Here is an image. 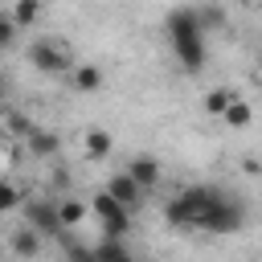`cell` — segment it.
Masks as SVG:
<instances>
[{"mask_svg": "<svg viewBox=\"0 0 262 262\" xmlns=\"http://www.w3.org/2000/svg\"><path fill=\"white\" fill-rule=\"evenodd\" d=\"M164 33H168V45H172L176 61H180L188 74L205 70V57H209V53H205V33H201L192 8H172V12L164 16Z\"/></svg>", "mask_w": 262, "mask_h": 262, "instance_id": "cell-1", "label": "cell"}, {"mask_svg": "<svg viewBox=\"0 0 262 262\" xmlns=\"http://www.w3.org/2000/svg\"><path fill=\"white\" fill-rule=\"evenodd\" d=\"M217 205H221V192H217V188L196 184V188L176 192V196L164 205V221H168V225H176V229H205Z\"/></svg>", "mask_w": 262, "mask_h": 262, "instance_id": "cell-2", "label": "cell"}, {"mask_svg": "<svg viewBox=\"0 0 262 262\" xmlns=\"http://www.w3.org/2000/svg\"><path fill=\"white\" fill-rule=\"evenodd\" d=\"M90 213L98 217V225H102V237H127V229H131V209H123L106 188L102 192H94V201H90Z\"/></svg>", "mask_w": 262, "mask_h": 262, "instance_id": "cell-3", "label": "cell"}, {"mask_svg": "<svg viewBox=\"0 0 262 262\" xmlns=\"http://www.w3.org/2000/svg\"><path fill=\"white\" fill-rule=\"evenodd\" d=\"M29 61H33L41 74H66V70H74V66H70V49L57 45V41H45V37L29 45Z\"/></svg>", "mask_w": 262, "mask_h": 262, "instance_id": "cell-4", "label": "cell"}, {"mask_svg": "<svg viewBox=\"0 0 262 262\" xmlns=\"http://www.w3.org/2000/svg\"><path fill=\"white\" fill-rule=\"evenodd\" d=\"M25 221H29V229H37L41 237H61V221H57V201H45V196L29 201V205H25Z\"/></svg>", "mask_w": 262, "mask_h": 262, "instance_id": "cell-5", "label": "cell"}, {"mask_svg": "<svg viewBox=\"0 0 262 262\" xmlns=\"http://www.w3.org/2000/svg\"><path fill=\"white\" fill-rule=\"evenodd\" d=\"M127 176H131L139 188H151V184L160 180V160H156V156H147V151H139V156H131V160H127Z\"/></svg>", "mask_w": 262, "mask_h": 262, "instance_id": "cell-6", "label": "cell"}, {"mask_svg": "<svg viewBox=\"0 0 262 262\" xmlns=\"http://www.w3.org/2000/svg\"><path fill=\"white\" fill-rule=\"evenodd\" d=\"M106 192H111V196H115V201H119L123 209H135V205L143 201V188H139V184H135V180L127 176V172L111 176V180H106Z\"/></svg>", "mask_w": 262, "mask_h": 262, "instance_id": "cell-7", "label": "cell"}, {"mask_svg": "<svg viewBox=\"0 0 262 262\" xmlns=\"http://www.w3.org/2000/svg\"><path fill=\"white\" fill-rule=\"evenodd\" d=\"M25 135H29V151H33L37 160H53V156H57V147H61V139H57L49 127H29Z\"/></svg>", "mask_w": 262, "mask_h": 262, "instance_id": "cell-8", "label": "cell"}, {"mask_svg": "<svg viewBox=\"0 0 262 262\" xmlns=\"http://www.w3.org/2000/svg\"><path fill=\"white\" fill-rule=\"evenodd\" d=\"M82 147H86V156H90V160H106V156H111V147H115V139H111V131H102V127H86Z\"/></svg>", "mask_w": 262, "mask_h": 262, "instance_id": "cell-9", "label": "cell"}, {"mask_svg": "<svg viewBox=\"0 0 262 262\" xmlns=\"http://www.w3.org/2000/svg\"><path fill=\"white\" fill-rule=\"evenodd\" d=\"M192 12H196L201 33H217V29H225V8H221L217 0H205V4H196Z\"/></svg>", "mask_w": 262, "mask_h": 262, "instance_id": "cell-10", "label": "cell"}, {"mask_svg": "<svg viewBox=\"0 0 262 262\" xmlns=\"http://www.w3.org/2000/svg\"><path fill=\"white\" fill-rule=\"evenodd\" d=\"M70 82H74V90L94 94V90L102 86V70H98V66H74V70H70Z\"/></svg>", "mask_w": 262, "mask_h": 262, "instance_id": "cell-11", "label": "cell"}, {"mask_svg": "<svg viewBox=\"0 0 262 262\" xmlns=\"http://www.w3.org/2000/svg\"><path fill=\"white\" fill-rule=\"evenodd\" d=\"M37 250H41V233H37V229L25 225V229L12 233V254H16V258H37Z\"/></svg>", "mask_w": 262, "mask_h": 262, "instance_id": "cell-12", "label": "cell"}, {"mask_svg": "<svg viewBox=\"0 0 262 262\" xmlns=\"http://www.w3.org/2000/svg\"><path fill=\"white\" fill-rule=\"evenodd\" d=\"M221 119H225L233 131H242V127H250V123H254V106H250L246 98H233V102L225 106V115H221Z\"/></svg>", "mask_w": 262, "mask_h": 262, "instance_id": "cell-13", "label": "cell"}, {"mask_svg": "<svg viewBox=\"0 0 262 262\" xmlns=\"http://www.w3.org/2000/svg\"><path fill=\"white\" fill-rule=\"evenodd\" d=\"M82 217H86V205H82L78 196H66V201H57V221H61V229H74V225H82Z\"/></svg>", "mask_w": 262, "mask_h": 262, "instance_id": "cell-14", "label": "cell"}, {"mask_svg": "<svg viewBox=\"0 0 262 262\" xmlns=\"http://www.w3.org/2000/svg\"><path fill=\"white\" fill-rule=\"evenodd\" d=\"M37 16H41V0H16L12 4V25L16 29H29Z\"/></svg>", "mask_w": 262, "mask_h": 262, "instance_id": "cell-15", "label": "cell"}, {"mask_svg": "<svg viewBox=\"0 0 262 262\" xmlns=\"http://www.w3.org/2000/svg\"><path fill=\"white\" fill-rule=\"evenodd\" d=\"M233 98H237L233 90H225V86H213V90L205 94V111H209V115H225V106H229Z\"/></svg>", "mask_w": 262, "mask_h": 262, "instance_id": "cell-16", "label": "cell"}, {"mask_svg": "<svg viewBox=\"0 0 262 262\" xmlns=\"http://www.w3.org/2000/svg\"><path fill=\"white\" fill-rule=\"evenodd\" d=\"M16 205H20V188L8 184V180H0V213H8V209H16Z\"/></svg>", "mask_w": 262, "mask_h": 262, "instance_id": "cell-17", "label": "cell"}, {"mask_svg": "<svg viewBox=\"0 0 262 262\" xmlns=\"http://www.w3.org/2000/svg\"><path fill=\"white\" fill-rule=\"evenodd\" d=\"M16 25H12V12H0V49H8L12 41H16Z\"/></svg>", "mask_w": 262, "mask_h": 262, "instance_id": "cell-18", "label": "cell"}, {"mask_svg": "<svg viewBox=\"0 0 262 262\" xmlns=\"http://www.w3.org/2000/svg\"><path fill=\"white\" fill-rule=\"evenodd\" d=\"M242 172H246V176H258V172H262V164H258L254 156H246V160H242Z\"/></svg>", "mask_w": 262, "mask_h": 262, "instance_id": "cell-19", "label": "cell"}, {"mask_svg": "<svg viewBox=\"0 0 262 262\" xmlns=\"http://www.w3.org/2000/svg\"><path fill=\"white\" fill-rule=\"evenodd\" d=\"M250 4H262V0H250Z\"/></svg>", "mask_w": 262, "mask_h": 262, "instance_id": "cell-20", "label": "cell"}, {"mask_svg": "<svg viewBox=\"0 0 262 262\" xmlns=\"http://www.w3.org/2000/svg\"><path fill=\"white\" fill-rule=\"evenodd\" d=\"M123 262H135V258H123Z\"/></svg>", "mask_w": 262, "mask_h": 262, "instance_id": "cell-21", "label": "cell"}, {"mask_svg": "<svg viewBox=\"0 0 262 262\" xmlns=\"http://www.w3.org/2000/svg\"><path fill=\"white\" fill-rule=\"evenodd\" d=\"M41 4H49V0H41Z\"/></svg>", "mask_w": 262, "mask_h": 262, "instance_id": "cell-22", "label": "cell"}]
</instances>
